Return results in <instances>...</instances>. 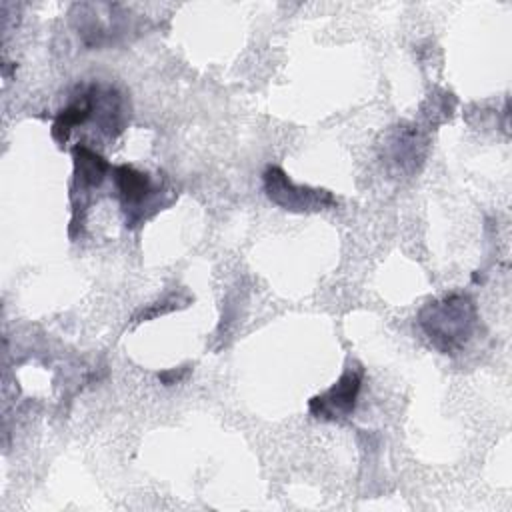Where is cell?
Instances as JSON below:
<instances>
[{
	"label": "cell",
	"instance_id": "1",
	"mask_svg": "<svg viewBox=\"0 0 512 512\" xmlns=\"http://www.w3.org/2000/svg\"><path fill=\"white\" fill-rule=\"evenodd\" d=\"M416 324L432 348L456 356L464 352L480 328L478 304L466 292H450L428 300L418 310Z\"/></svg>",
	"mask_w": 512,
	"mask_h": 512
},
{
	"label": "cell",
	"instance_id": "2",
	"mask_svg": "<svg viewBox=\"0 0 512 512\" xmlns=\"http://www.w3.org/2000/svg\"><path fill=\"white\" fill-rule=\"evenodd\" d=\"M112 180L124 212L126 228H138L150 220L158 210L168 206L172 200H164L168 182L156 180L144 170L130 164L112 166Z\"/></svg>",
	"mask_w": 512,
	"mask_h": 512
},
{
	"label": "cell",
	"instance_id": "3",
	"mask_svg": "<svg viewBox=\"0 0 512 512\" xmlns=\"http://www.w3.org/2000/svg\"><path fill=\"white\" fill-rule=\"evenodd\" d=\"M130 10L110 2H80L70 8V22L88 48L114 44L126 34Z\"/></svg>",
	"mask_w": 512,
	"mask_h": 512
},
{
	"label": "cell",
	"instance_id": "4",
	"mask_svg": "<svg viewBox=\"0 0 512 512\" xmlns=\"http://www.w3.org/2000/svg\"><path fill=\"white\" fill-rule=\"evenodd\" d=\"M266 198L288 212H320L336 206V196L326 188L296 184L280 166L268 164L262 172Z\"/></svg>",
	"mask_w": 512,
	"mask_h": 512
},
{
	"label": "cell",
	"instance_id": "5",
	"mask_svg": "<svg viewBox=\"0 0 512 512\" xmlns=\"http://www.w3.org/2000/svg\"><path fill=\"white\" fill-rule=\"evenodd\" d=\"M74 160V174L70 186V202H72V220H70V234L74 228L84 224V212L92 200V192L102 186L108 174H112L110 162L90 148L86 142H78L72 148Z\"/></svg>",
	"mask_w": 512,
	"mask_h": 512
},
{
	"label": "cell",
	"instance_id": "6",
	"mask_svg": "<svg viewBox=\"0 0 512 512\" xmlns=\"http://www.w3.org/2000/svg\"><path fill=\"white\" fill-rule=\"evenodd\" d=\"M364 382V366L358 360H348L340 378L324 392L308 400V412L316 420L340 422L354 414Z\"/></svg>",
	"mask_w": 512,
	"mask_h": 512
},
{
	"label": "cell",
	"instance_id": "7",
	"mask_svg": "<svg viewBox=\"0 0 512 512\" xmlns=\"http://www.w3.org/2000/svg\"><path fill=\"white\" fill-rule=\"evenodd\" d=\"M428 152V138L412 122L390 126L380 144V158L392 174H408L420 170Z\"/></svg>",
	"mask_w": 512,
	"mask_h": 512
},
{
	"label": "cell",
	"instance_id": "8",
	"mask_svg": "<svg viewBox=\"0 0 512 512\" xmlns=\"http://www.w3.org/2000/svg\"><path fill=\"white\" fill-rule=\"evenodd\" d=\"M92 84V122L106 138H116L130 122L128 98L108 82Z\"/></svg>",
	"mask_w": 512,
	"mask_h": 512
},
{
	"label": "cell",
	"instance_id": "9",
	"mask_svg": "<svg viewBox=\"0 0 512 512\" xmlns=\"http://www.w3.org/2000/svg\"><path fill=\"white\" fill-rule=\"evenodd\" d=\"M92 120V84H78L76 92L70 96L68 104H64L52 122V138L64 146L70 132L78 126H84Z\"/></svg>",
	"mask_w": 512,
	"mask_h": 512
},
{
	"label": "cell",
	"instance_id": "10",
	"mask_svg": "<svg viewBox=\"0 0 512 512\" xmlns=\"http://www.w3.org/2000/svg\"><path fill=\"white\" fill-rule=\"evenodd\" d=\"M192 366L186 364V366H178L176 370L170 368V370H164V372H158V380L164 384V386H172V384H178L180 380H184L188 374H190Z\"/></svg>",
	"mask_w": 512,
	"mask_h": 512
}]
</instances>
